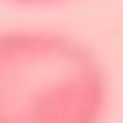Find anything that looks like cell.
Listing matches in <instances>:
<instances>
[{"label":"cell","instance_id":"cell-1","mask_svg":"<svg viewBox=\"0 0 123 123\" xmlns=\"http://www.w3.org/2000/svg\"><path fill=\"white\" fill-rule=\"evenodd\" d=\"M108 96L88 42L46 27L0 31V123H100Z\"/></svg>","mask_w":123,"mask_h":123},{"label":"cell","instance_id":"cell-2","mask_svg":"<svg viewBox=\"0 0 123 123\" xmlns=\"http://www.w3.org/2000/svg\"><path fill=\"white\" fill-rule=\"evenodd\" d=\"M8 4H31V8H46V4H69V0H8Z\"/></svg>","mask_w":123,"mask_h":123}]
</instances>
